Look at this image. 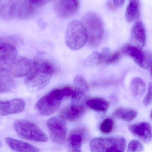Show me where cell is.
Listing matches in <instances>:
<instances>
[{
    "label": "cell",
    "mask_w": 152,
    "mask_h": 152,
    "mask_svg": "<svg viewBox=\"0 0 152 152\" xmlns=\"http://www.w3.org/2000/svg\"><path fill=\"white\" fill-rule=\"evenodd\" d=\"M54 73V68L45 60L34 61L33 66L25 78V83L29 90H41L49 83Z\"/></svg>",
    "instance_id": "obj_1"
},
{
    "label": "cell",
    "mask_w": 152,
    "mask_h": 152,
    "mask_svg": "<svg viewBox=\"0 0 152 152\" xmlns=\"http://www.w3.org/2000/svg\"><path fill=\"white\" fill-rule=\"evenodd\" d=\"M73 92L69 87L55 88L40 98L36 104L35 109L41 115H52L58 110L63 99L72 96Z\"/></svg>",
    "instance_id": "obj_2"
},
{
    "label": "cell",
    "mask_w": 152,
    "mask_h": 152,
    "mask_svg": "<svg viewBox=\"0 0 152 152\" xmlns=\"http://www.w3.org/2000/svg\"><path fill=\"white\" fill-rule=\"evenodd\" d=\"M34 61L18 55L0 58V75L8 77H20L26 76Z\"/></svg>",
    "instance_id": "obj_3"
},
{
    "label": "cell",
    "mask_w": 152,
    "mask_h": 152,
    "mask_svg": "<svg viewBox=\"0 0 152 152\" xmlns=\"http://www.w3.org/2000/svg\"><path fill=\"white\" fill-rule=\"evenodd\" d=\"M81 22L86 31L88 45L92 48L98 47L104 36L103 23L100 17L96 13L90 12L84 15Z\"/></svg>",
    "instance_id": "obj_4"
},
{
    "label": "cell",
    "mask_w": 152,
    "mask_h": 152,
    "mask_svg": "<svg viewBox=\"0 0 152 152\" xmlns=\"http://www.w3.org/2000/svg\"><path fill=\"white\" fill-rule=\"evenodd\" d=\"M66 42L67 45L74 50L81 49L86 44L87 34L82 22L75 20L69 24L66 31Z\"/></svg>",
    "instance_id": "obj_5"
},
{
    "label": "cell",
    "mask_w": 152,
    "mask_h": 152,
    "mask_svg": "<svg viewBox=\"0 0 152 152\" xmlns=\"http://www.w3.org/2000/svg\"><path fill=\"white\" fill-rule=\"evenodd\" d=\"M126 144L124 137L116 136L93 139L90 147L92 152H124Z\"/></svg>",
    "instance_id": "obj_6"
},
{
    "label": "cell",
    "mask_w": 152,
    "mask_h": 152,
    "mask_svg": "<svg viewBox=\"0 0 152 152\" xmlns=\"http://www.w3.org/2000/svg\"><path fill=\"white\" fill-rule=\"evenodd\" d=\"M14 129L19 136L23 139L42 142L48 140L45 134L37 126L28 121H16Z\"/></svg>",
    "instance_id": "obj_7"
},
{
    "label": "cell",
    "mask_w": 152,
    "mask_h": 152,
    "mask_svg": "<svg viewBox=\"0 0 152 152\" xmlns=\"http://www.w3.org/2000/svg\"><path fill=\"white\" fill-rule=\"evenodd\" d=\"M39 9L40 7L33 4L29 0H18L12 10L10 19L31 18L37 14Z\"/></svg>",
    "instance_id": "obj_8"
},
{
    "label": "cell",
    "mask_w": 152,
    "mask_h": 152,
    "mask_svg": "<svg viewBox=\"0 0 152 152\" xmlns=\"http://www.w3.org/2000/svg\"><path fill=\"white\" fill-rule=\"evenodd\" d=\"M51 138L58 144H64L66 138L67 126L65 120L61 118L53 117L47 122Z\"/></svg>",
    "instance_id": "obj_9"
},
{
    "label": "cell",
    "mask_w": 152,
    "mask_h": 152,
    "mask_svg": "<svg viewBox=\"0 0 152 152\" xmlns=\"http://www.w3.org/2000/svg\"><path fill=\"white\" fill-rule=\"evenodd\" d=\"M122 53L131 57L140 67L146 69L151 65V60L148 54L137 46L128 44L121 50Z\"/></svg>",
    "instance_id": "obj_10"
},
{
    "label": "cell",
    "mask_w": 152,
    "mask_h": 152,
    "mask_svg": "<svg viewBox=\"0 0 152 152\" xmlns=\"http://www.w3.org/2000/svg\"><path fill=\"white\" fill-rule=\"evenodd\" d=\"M79 8V0H56L54 3L55 12L62 18L72 17L77 12Z\"/></svg>",
    "instance_id": "obj_11"
},
{
    "label": "cell",
    "mask_w": 152,
    "mask_h": 152,
    "mask_svg": "<svg viewBox=\"0 0 152 152\" xmlns=\"http://www.w3.org/2000/svg\"><path fill=\"white\" fill-rule=\"evenodd\" d=\"M26 106L23 99L16 98L9 101L0 100V115L6 116L22 112Z\"/></svg>",
    "instance_id": "obj_12"
},
{
    "label": "cell",
    "mask_w": 152,
    "mask_h": 152,
    "mask_svg": "<svg viewBox=\"0 0 152 152\" xmlns=\"http://www.w3.org/2000/svg\"><path fill=\"white\" fill-rule=\"evenodd\" d=\"M75 89L72 95V103L81 104L88 94L87 83L84 77L77 76L74 80Z\"/></svg>",
    "instance_id": "obj_13"
},
{
    "label": "cell",
    "mask_w": 152,
    "mask_h": 152,
    "mask_svg": "<svg viewBox=\"0 0 152 152\" xmlns=\"http://www.w3.org/2000/svg\"><path fill=\"white\" fill-rule=\"evenodd\" d=\"M87 135V130L83 127L73 129L68 139L69 152H81L82 142L86 139Z\"/></svg>",
    "instance_id": "obj_14"
},
{
    "label": "cell",
    "mask_w": 152,
    "mask_h": 152,
    "mask_svg": "<svg viewBox=\"0 0 152 152\" xmlns=\"http://www.w3.org/2000/svg\"><path fill=\"white\" fill-rule=\"evenodd\" d=\"M85 111L86 108L82 104L72 103L65 106L61 110L60 116L64 120L75 121L83 116Z\"/></svg>",
    "instance_id": "obj_15"
},
{
    "label": "cell",
    "mask_w": 152,
    "mask_h": 152,
    "mask_svg": "<svg viewBox=\"0 0 152 152\" xmlns=\"http://www.w3.org/2000/svg\"><path fill=\"white\" fill-rule=\"evenodd\" d=\"M18 40L12 36L0 37V58L17 54Z\"/></svg>",
    "instance_id": "obj_16"
},
{
    "label": "cell",
    "mask_w": 152,
    "mask_h": 152,
    "mask_svg": "<svg viewBox=\"0 0 152 152\" xmlns=\"http://www.w3.org/2000/svg\"><path fill=\"white\" fill-rule=\"evenodd\" d=\"M129 130L136 136L145 142L152 139V129L150 124L146 122H140L129 126Z\"/></svg>",
    "instance_id": "obj_17"
},
{
    "label": "cell",
    "mask_w": 152,
    "mask_h": 152,
    "mask_svg": "<svg viewBox=\"0 0 152 152\" xmlns=\"http://www.w3.org/2000/svg\"><path fill=\"white\" fill-rule=\"evenodd\" d=\"M131 40L136 46L142 48L146 44V31L144 25L141 21L136 22L131 30Z\"/></svg>",
    "instance_id": "obj_18"
},
{
    "label": "cell",
    "mask_w": 152,
    "mask_h": 152,
    "mask_svg": "<svg viewBox=\"0 0 152 152\" xmlns=\"http://www.w3.org/2000/svg\"><path fill=\"white\" fill-rule=\"evenodd\" d=\"M6 143L13 151L17 152H39L38 148L33 145L12 138H6Z\"/></svg>",
    "instance_id": "obj_19"
},
{
    "label": "cell",
    "mask_w": 152,
    "mask_h": 152,
    "mask_svg": "<svg viewBox=\"0 0 152 152\" xmlns=\"http://www.w3.org/2000/svg\"><path fill=\"white\" fill-rule=\"evenodd\" d=\"M140 15V0H129L125 15L127 21L133 22L138 19Z\"/></svg>",
    "instance_id": "obj_20"
},
{
    "label": "cell",
    "mask_w": 152,
    "mask_h": 152,
    "mask_svg": "<svg viewBox=\"0 0 152 152\" xmlns=\"http://www.w3.org/2000/svg\"><path fill=\"white\" fill-rule=\"evenodd\" d=\"M120 58L119 52L110 53L108 49H105L101 53H98V65L116 63L119 61Z\"/></svg>",
    "instance_id": "obj_21"
},
{
    "label": "cell",
    "mask_w": 152,
    "mask_h": 152,
    "mask_svg": "<svg viewBox=\"0 0 152 152\" xmlns=\"http://www.w3.org/2000/svg\"><path fill=\"white\" fill-rule=\"evenodd\" d=\"M87 105L94 110L98 112L106 111L109 109L110 103L102 98H93L86 102Z\"/></svg>",
    "instance_id": "obj_22"
},
{
    "label": "cell",
    "mask_w": 152,
    "mask_h": 152,
    "mask_svg": "<svg viewBox=\"0 0 152 152\" xmlns=\"http://www.w3.org/2000/svg\"><path fill=\"white\" fill-rule=\"evenodd\" d=\"M18 0H0V19H10L12 10Z\"/></svg>",
    "instance_id": "obj_23"
},
{
    "label": "cell",
    "mask_w": 152,
    "mask_h": 152,
    "mask_svg": "<svg viewBox=\"0 0 152 152\" xmlns=\"http://www.w3.org/2000/svg\"><path fill=\"white\" fill-rule=\"evenodd\" d=\"M130 88L132 94L137 97L141 96L144 94L146 89V85L141 78L135 77L131 81Z\"/></svg>",
    "instance_id": "obj_24"
},
{
    "label": "cell",
    "mask_w": 152,
    "mask_h": 152,
    "mask_svg": "<svg viewBox=\"0 0 152 152\" xmlns=\"http://www.w3.org/2000/svg\"><path fill=\"white\" fill-rule=\"evenodd\" d=\"M113 115L125 121H130L136 118L137 113L136 111L131 109L119 108L114 111Z\"/></svg>",
    "instance_id": "obj_25"
},
{
    "label": "cell",
    "mask_w": 152,
    "mask_h": 152,
    "mask_svg": "<svg viewBox=\"0 0 152 152\" xmlns=\"http://www.w3.org/2000/svg\"><path fill=\"white\" fill-rule=\"evenodd\" d=\"M16 87V82L12 79L0 75V94L9 92Z\"/></svg>",
    "instance_id": "obj_26"
},
{
    "label": "cell",
    "mask_w": 152,
    "mask_h": 152,
    "mask_svg": "<svg viewBox=\"0 0 152 152\" xmlns=\"http://www.w3.org/2000/svg\"><path fill=\"white\" fill-rule=\"evenodd\" d=\"M114 122L112 119L107 118L102 122L100 127V130L104 134H108L112 131Z\"/></svg>",
    "instance_id": "obj_27"
},
{
    "label": "cell",
    "mask_w": 152,
    "mask_h": 152,
    "mask_svg": "<svg viewBox=\"0 0 152 152\" xmlns=\"http://www.w3.org/2000/svg\"><path fill=\"white\" fill-rule=\"evenodd\" d=\"M128 150L129 152H142L144 151V147L139 141L134 140L129 143Z\"/></svg>",
    "instance_id": "obj_28"
},
{
    "label": "cell",
    "mask_w": 152,
    "mask_h": 152,
    "mask_svg": "<svg viewBox=\"0 0 152 152\" xmlns=\"http://www.w3.org/2000/svg\"><path fill=\"white\" fill-rule=\"evenodd\" d=\"M143 102L146 106H149L152 103V82L149 84L148 92Z\"/></svg>",
    "instance_id": "obj_29"
},
{
    "label": "cell",
    "mask_w": 152,
    "mask_h": 152,
    "mask_svg": "<svg viewBox=\"0 0 152 152\" xmlns=\"http://www.w3.org/2000/svg\"><path fill=\"white\" fill-rule=\"evenodd\" d=\"M98 53L95 52L91 55L89 58L85 62V65L86 66H94L95 65H98Z\"/></svg>",
    "instance_id": "obj_30"
},
{
    "label": "cell",
    "mask_w": 152,
    "mask_h": 152,
    "mask_svg": "<svg viewBox=\"0 0 152 152\" xmlns=\"http://www.w3.org/2000/svg\"><path fill=\"white\" fill-rule=\"evenodd\" d=\"M33 4L38 7H41L50 2L53 0H29Z\"/></svg>",
    "instance_id": "obj_31"
},
{
    "label": "cell",
    "mask_w": 152,
    "mask_h": 152,
    "mask_svg": "<svg viewBox=\"0 0 152 152\" xmlns=\"http://www.w3.org/2000/svg\"><path fill=\"white\" fill-rule=\"evenodd\" d=\"M125 0H113V3L117 8H120L123 6Z\"/></svg>",
    "instance_id": "obj_32"
},
{
    "label": "cell",
    "mask_w": 152,
    "mask_h": 152,
    "mask_svg": "<svg viewBox=\"0 0 152 152\" xmlns=\"http://www.w3.org/2000/svg\"><path fill=\"white\" fill-rule=\"evenodd\" d=\"M108 8L111 10H116L117 7L114 5V3H113L111 1H110L108 3Z\"/></svg>",
    "instance_id": "obj_33"
},
{
    "label": "cell",
    "mask_w": 152,
    "mask_h": 152,
    "mask_svg": "<svg viewBox=\"0 0 152 152\" xmlns=\"http://www.w3.org/2000/svg\"><path fill=\"white\" fill-rule=\"evenodd\" d=\"M151 77H152V64L151 69Z\"/></svg>",
    "instance_id": "obj_34"
},
{
    "label": "cell",
    "mask_w": 152,
    "mask_h": 152,
    "mask_svg": "<svg viewBox=\"0 0 152 152\" xmlns=\"http://www.w3.org/2000/svg\"><path fill=\"white\" fill-rule=\"evenodd\" d=\"M151 119L152 120V110L151 112Z\"/></svg>",
    "instance_id": "obj_35"
},
{
    "label": "cell",
    "mask_w": 152,
    "mask_h": 152,
    "mask_svg": "<svg viewBox=\"0 0 152 152\" xmlns=\"http://www.w3.org/2000/svg\"><path fill=\"white\" fill-rule=\"evenodd\" d=\"M1 141H0V146H1Z\"/></svg>",
    "instance_id": "obj_36"
}]
</instances>
